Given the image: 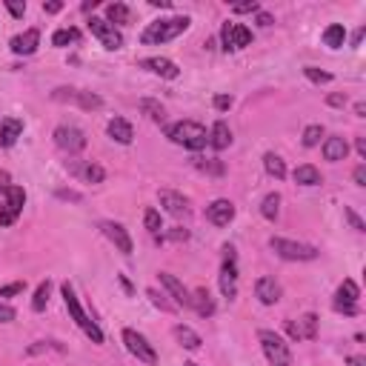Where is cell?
Wrapping results in <instances>:
<instances>
[{
  "label": "cell",
  "mask_w": 366,
  "mask_h": 366,
  "mask_svg": "<svg viewBox=\"0 0 366 366\" xmlns=\"http://www.w3.org/2000/svg\"><path fill=\"white\" fill-rule=\"evenodd\" d=\"M192 166L198 169V172H206V175H215V178H221L226 172L224 160H217V158H192Z\"/></svg>",
  "instance_id": "obj_31"
},
{
  "label": "cell",
  "mask_w": 366,
  "mask_h": 366,
  "mask_svg": "<svg viewBox=\"0 0 366 366\" xmlns=\"http://www.w3.org/2000/svg\"><path fill=\"white\" fill-rule=\"evenodd\" d=\"M352 181H355V186H366V166L363 163L352 172Z\"/></svg>",
  "instance_id": "obj_50"
},
{
  "label": "cell",
  "mask_w": 366,
  "mask_h": 366,
  "mask_svg": "<svg viewBox=\"0 0 366 366\" xmlns=\"http://www.w3.org/2000/svg\"><path fill=\"white\" fill-rule=\"evenodd\" d=\"M140 69L152 72V75H158V78H166V81H175V78L181 75L178 63L169 60V58H143V60H140Z\"/></svg>",
  "instance_id": "obj_18"
},
{
  "label": "cell",
  "mask_w": 366,
  "mask_h": 366,
  "mask_svg": "<svg viewBox=\"0 0 366 366\" xmlns=\"http://www.w3.org/2000/svg\"><path fill=\"white\" fill-rule=\"evenodd\" d=\"M60 292H63V303H66V309H69V315H72V321L81 326V332L92 340V344H103L101 326H97V324L89 318V315L83 312V306H81V301H78V295H75V289H72V283H63Z\"/></svg>",
  "instance_id": "obj_3"
},
{
  "label": "cell",
  "mask_w": 366,
  "mask_h": 366,
  "mask_svg": "<svg viewBox=\"0 0 366 366\" xmlns=\"http://www.w3.org/2000/svg\"><path fill=\"white\" fill-rule=\"evenodd\" d=\"M324 43L329 49H340L347 43V29L340 26V23H332V26H326V32H324Z\"/></svg>",
  "instance_id": "obj_34"
},
{
  "label": "cell",
  "mask_w": 366,
  "mask_h": 366,
  "mask_svg": "<svg viewBox=\"0 0 366 366\" xmlns=\"http://www.w3.org/2000/svg\"><path fill=\"white\" fill-rule=\"evenodd\" d=\"M344 215H347V221H349V224H352V229H355V232H366V224H363V221H360V217H358V215H355V212H352V209H349V206H347V209H344Z\"/></svg>",
  "instance_id": "obj_45"
},
{
  "label": "cell",
  "mask_w": 366,
  "mask_h": 366,
  "mask_svg": "<svg viewBox=\"0 0 366 366\" xmlns=\"http://www.w3.org/2000/svg\"><path fill=\"white\" fill-rule=\"evenodd\" d=\"M321 138H324V126L321 124H312V126H306L303 129V146H309V149H312V146H318L321 143Z\"/></svg>",
  "instance_id": "obj_39"
},
{
  "label": "cell",
  "mask_w": 366,
  "mask_h": 366,
  "mask_svg": "<svg viewBox=\"0 0 366 366\" xmlns=\"http://www.w3.org/2000/svg\"><path fill=\"white\" fill-rule=\"evenodd\" d=\"M138 109L152 120V124H163V117H166V109L160 106V101H152V97H140V103Z\"/></svg>",
  "instance_id": "obj_32"
},
{
  "label": "cell",
  "mask_w": 366,
  "mask_h": 366,
  "mask_svg": "<svg viewBox=\"0 0 366 366\" xmlns=\"http://www.w3.org/2000/svg\"><path fill=\"white\" fill-rule=\"evenodd\" d=\"M63 9V3H58V0H52V3H43V12L46 15H58Z\"/></svg>",
  "instance_id": "obj_53"
},
{
  "label": "cell",
  "mask_w": 366,
  "mask_h": 366,
  "mask_svg": "<svg viewBox=\"0 0 366 366\" xmlns=\"http://www.w3.org/2000/svg\"><path fill=\"white\" fill-rule=\"evenodd\" d=\"M52 101L58 103H78L81 109L92 112V109H101L103 106V97L94 94V92H83V89H72V86H60L52 92Z\"/></svg>",
  "instance_id": "obj_7"
},
{
  "label": "cell",
  "mask_w": 366,
  "mask_h": 366,
  "mask_svg": "<svg viewBox=\"0 0 366 366\" xmlns=\"http://www.w3.org/2000/svg\"><path fill=\"white\" fill-rule=\"evenodd\" d=\"M15 318H17V312L12 306H6V303H0V324H12Z\"/></svg>",
  "instance_id": "obj_47"
},
{
  "label": "cell",
  "mask_w": 366,
  "mask_h": 366,
  "mask_svg": "<svg viewBox=\"0 0 366 366\" xmlns=\"http://www.w3.org/2000/svg\"><path fill=\"white\" fill-rule=\"evenodd\" d=\"M326 103H329V106H335V109H340V106H347V94H340V92H335V94H329V97H326Z\"/></svg>",
  "instance_id": "obj_49"
},
{
  "label": "cell",
  "mask_w": 366,
  "mask_h": 366,
  "mask_svg": "<svg viewBox=\"0 0 366 366\" xmlns=\"http://www.w3.org/2000/svg\"><path fill=\"white\" fill-rule=\"evenodd\" d=\"M209 146L217 149V152H224V149L232 146V129H229L226 120H217V124L209 129Z\"/></svg>",
  "instance_id": "obj_27"
},
{
  "label": "cell",
  "mask_w": 366,
  "mask_h": 366,
  "mask_svg": "<svg viewBox=\"0 0 366 366\" xmlns=\"http://www.w3.org/2000/svg\"><path fill=\"white\" fill-rule=\"evenodd\" d=\"M69 169H72V175H78L81 181H86V183H103V178H106V169L101 166V163H78V160H72L69 163Z\"/></svg>",
  "instance_id": "obj_19"
},
{
  "label": "cell",
  "mask_w": 366,
  "mask_h": 366,
  "mask_svg": "<svg viewBox=\"0 0 366 366\" xmlns=\"http://www.w3.org/2000/svg\"><path fill=\"white\" fill-rule=\"evenodd\" d=\"M146 298H149V301H152L160 312H175V309H178L175 303H169V301H166V295H160L158 289H146Z\"/></svg>",
  "instance_id": "obj_40"
},
{
  "label": "cell",
  "mask_w": 366,
  "mask_h": 366,
  "mask_svg": "<svg viewBox=\"0 0 366 366\" xmlns=\"http://www.w3.org/2000/svg\"><path fill=\"white\" fill-rule=\"evenodd\" d=\"M221 43H224L226 52H238V49L252 43V29L243 26V23H229L226 20L224 29H221Z\"/></svg>",
  "instance_id": "obj_11"
},
{
  "label": "cell",
  "mask_w": 366,
  "mask_h": 366,
  "mask_svg": "<svg viewBox=\"0 0 366 366\" xmlns=\"http://www.w3.org/2000/svg\"><path fill=\"white\" fill-rule=\"evenodd\" d=\"M169 240H178V243H181V240H189V232L181 229V226H175L172 232H169Z\"/></svg>",
  "instance_id": "obj_52"
},
{
  "label": "cell",
  "mask_w": 366,
  "mask_h": 366,
  "mask_svg": "<svg viewBox=\"0 0 366 366\" xmlns=\"http://www.w3.org/2000/svg\"><path fill=\"white\" fill-rule=\"evenodd\" d=\"M20 135H23V120H17V117H3V120H0V146H3V149L15 146Z\"/></svg>",
  "instance_id": "obj_26"
},
{
  "label": "cell",
  "mask_w": 366,
  "mask_h": 366,
  "mask_svg": "<svg viewBox=\"0 0 366 366\" xmlns=\"http://www.w3.org/2000/svg\"><path fill=\"white\" fill-rule=\"evenodd\" d=\"M106 23H129V6L126 3H109L106 6Z\"/></svg>",
  "instance_id": "obj_35"
},
{
  "label": "cell",
  "mask_w": 366,
  "mask_h": 366,
  "mask_svg": "<svg viewBox=\"0 0 366 366\" xmlns=\"http://www.w3.org/2000/svg\"><path fill=\"white\" fill-rule=\"evenodd\" d=\"M232 103H235V101H232L229 94H217V97H215V109H217V112H229Z\"/></svg>",
  "instance_id": "obj_46"
},
{
  "label": "cell",
  "mask_w": 366,
  "mask_h": 366,
  "mask_svg": "<svg viewBox=\"0 0 366 366\" xmlns=\"http://www.w3.org/2000/svg\"><path fill=\"white\" fill-rule=\"evenodd\" d=\"M295 183H301V186H321L324 183V178H321V172L318 169H315L312 163H303V166H298L295 169Z\"/></svg>",
  "instance_id": "obj_29"
},
{
  "label": "cell",
  "mask_w": 366,
  "mask_h": 366,
  "mask_svg": "<svg viewBox=\"0 0 366 366\" xmlns=\"http://www.w3.org/2000/svg\"><path fill=\"white\" fill-rule=\"evenodd\" d=\"M206 221L212 226H229L235 221V203L226 201V198H217L206 206Z\"/></svg>",
  "instance_id": "obj_15"
},
{
  "label": "cell",
  "mask_w": 366,
  "mask_h": 366,
  "mask_svg": "<svg viewBox=\"0 0 366 366\" xmlns=\"http://www.w3.org/2000/svg\"><path fill=\"white\" fill-rule=\"evenodd\" d=\"M81 40V32L78 29H58L55 35H52V46H69V43H78Z\"/></svg>",
  "instance_id": "obj_38"
},
{
  "label": "cell",
  "mask_w": 366,
  "mask_h": 366,
  "mask_svg": "<svg viewBox=\"0 0 366 366\" xmlns=\"http://www.w3.org/2000/svg\"><path fill=\"white\" fill-rule=\"evenodd\" d=\"M9 46H12V52H15V55H23V58H26V55H35V52H38V46H40V32H38V29H26L23 35L12 38Z\"/></svg>",
  "instance_id": "obj_20"
},
{
  "label": "cell",
  "mask_w": 366,
  "mask_h": 366,
  "mask_svg": "<svg viewBox=\"0 0 366 366\" xmlns=\"http://www.w3.org/2000/svg\"><path fill=\"white\" fill-rule=\"evenodd\" d=\"M272 23H275V20H272V15L258 12V26H263V29H266V26H272Z\"/></svg>",
  "instance_id": "obj_54"
},
{
  "label": "cell",
  "mask_w": 366,
  "mask_h": 366,
  "mask_svg": "<svg viewBox=\"0 0 366 366\" xmlns=\"http://www.w3.org/2000/svg\"><path fill=\"white\" fill-rule=\"evenodd\" d=\"M58 198H63V201H81V192H72V189H58Z\"/></svg>",
  "instance_id": "obj_51"
},
{
  "label": "cell",
  "mask_w": 366,
  "mask_h": 366,
  "mask_svg": "<svg viewBox=\"0 0 366 366\" xmlns=\"http://www.w3.org/2000/svg\"><path fill=\"white\" fill-rule=\"evenodd\" d=\"M23 289H26V283H23V281H15V283H9V286H0V298H12V295H20Z\"/></svg>",
  "instance_id": "obj_43"
},
{
  "label": "cell",
  "mask_w": 366,
  "mask_h": 366,
  "mask_svg": "<svg viewBox=\"0 0 366 366\" xmlns=\"http://www.w3.org/2000/svg\"><path fill=\"white\" fill-rule=\"evenodd\" d=\"M166 138L172 140L175 146H183L189 152H201L209 146V132L206 126L194 124V120H178V124L166 126Z\"/></svg>",
  "instance_id": "obj_2"
},
{
  "label": "cell",
  "mask_w": 366,
  "mask_h": 366,
  "mask_svg": "<svg viewBox=\"0 0 366 366\" xmlns=\"http://www.w3.org/2000/svg\"><path fill=\"white\" fill-rule=\"evenodd\" d=\"M349 366H366V360H363L360 355H352V358H349Z\"/></svg>",
  "instance_id": "obj_59"
},
{
  "label": "cell",
  "mask_w": 366,
  "mask_h": 366,
  "mask_svg": "<svg viewBox=\"0 0 366 366\" xmlns=\"http://www.w3.org/2000/svg\"><path fill=\"white\" fill-rule=\"evenodd\" d=\"M355 115H358V117H366V103H363V101L355 103Z\"/></svg>",
  "instance_id": "obj_58"
},
{
  "label": "cell",
  "mask_w": 366,
  "mask_h": 366,
  "mask_svg": "<svg viewBox=\"0 0 366 366\" xmlns=\"http://www.w3.org/2000/svg\"><path fill=\"white\" fill-rule=\"evenodd\" d=\"M355 149H358V155L366 160V140H363V138H358V140H355Z\"/></svg>",
  "instance_id": "obj_55"
},
{
  "label": "cell",
  "mask_w": 366,
  "mask_h": 366,
  "mask_svg": "<svg viewBox=\"0 0 366 366\" xmlns=\"http://www.w3.org/2000/svg\"><path fill=\"white\" fill-rule=\"evenodd\" d=\"M106 132H109V138H112L115 143H120V146H129V143L135 140V129H132L129 120H124V117H112L109 126H106Z\"/></svg>",
  "instance_id": "obj_24"
},
{
  "label": "cell",
  "mask_w": 366,
  "mask_h": 366,
  "mask_svg": "<svg viewBox=\"0 0 366 366\" xmlns=\"http://www.w3.org/2000/svg\"><path fill=\"white\" fill-rule=\"evenodd\" d=\"M183 366H198V363H194V360H186V363H183Z\"/></svg>",
  "instance_id": "obj_60"
},
{
  "label": "cell",
  "mask_w": 366,
  "mask_h": 366,
  "mask_svg": "<svg viewBox=\"0 0 366 366\" xmlns=\"http://www.w3.org/2000/svg\"><path fill=\"white\" fill-rule=\"evenodd\" d=\"M158 198H160V206L169 212V215H186L189 212V198H183L181 192H172V189H163L158 192Z\"/></svg>",
  "instance_id": "obj_23"
},
{
  "label": "cell",
  "mask_w": 366,
  "mask_h": 366,
  "mask_svg": "<svg viewBox=\"0 0 366 366\" xmlns=\"http://www.w3.org/2000/svg\"><path fill=\"white\" fill-rule=\"evenodd\" d=\"M23 206H26V192H23L20 186L9 183L3 189V203H0V226H12L20 217Z\"/></svg>",
  "instance_id": "obj_6"
},
{
  "label": "cell",
  "mask_w": 366,
  "mask_h": 366,
  "mask_svg": "<svg viewBox=\"0 0 366 366\" xmlns=\"http://www.w3.org/2000/svg\"><path fill=\"white\" fill-rule=\"evenodd\" d=\"M303 75H306L312 83H329V81H332L329 72H321L318 66H303Z\"/></svg>",
  "instance_id": "obj_41"
},
{
  "label": "cell",
  "mask_w": 366,
  "mask_h": 366,
  "mask_svg": "<svg viewBox=\"0 0 366 366\" xmlns=\"http://www.w3.org/2000/svg\"><path fill=\"white\" fill-rule=\"evenodd\" d=\"M52 138H55V146L60 152H66V155H78V152L86 149V135L75 124H60Z\"/></svg>",
  "instance_id": "obj_8"
},
{
  "label": "cell",
  "mask_w": 366,
  "mask_h": 366,
  "mask_svg": "<svg viewBox=\"0 0 366 366\" xmlns=\"http://www.w3.org/2000/svg\"><path fill=\"white\" fill-rule=\"evenodd\" d=\"M89 32L103 43V49H109V52H115V49L124 46V35H120L112 23H106L103 17H89Z\"/></svg>",
  "instance_id": "obj_13"
},
{
  "label": "cell",
  "mask_w": 366,
  "mask_h": 366,
  "mask_svg": "<svg viewBox=\"0 0 366 366\" xmlns=\"http://www.w3.org/2000/svg\"><path fill=\"white\" fill-rule=\"evenodd\" d=\"M155 9H172V0H149Z\"/></svg>",
  "instance_id": "obj_56"
},
{
  "label": "cell",
  "mask_w": 366,
  "mask_h": 366,
  "mask_svg": "<svg viewBox=\"0 0 366 366\" xmlns=\"http://www.w3.org/2000/svg\"><path fill=\"white\" fill-rule=\"evenodd\" d=\"M363 35H366V29H363V26H360V29H358V32H355V35H352V46H358V43H360V40H363Z\"/></svg>",
  "instance_id": "obj_57"
},
{
  "label": "cell",
  "mask_w": 366,
  "mask_h": 366,
  "mask_svg": "<svg viewBox=\"0 0 366 366\" xmlns=\"http://www.w3.org/2000/svg\"><path fill=\"white\" fill-rule=\"evenodd\" d=\"M143 226L149 229V235L160 238V229H163V224H160V212H158V209H146V212H143Z\"/></svg>",
  "instance_id": "obj_36"
},
{
  "label": "cell",
  "mask_w": 366,
  "mask_h": 366,
  "mask_svg": "<svg viewBox=\"0 0 366 366\" xmlns=\"http://www.w3.org/2000/svg\"><path fill=\"white\" fill-rule=\"evenodd\" d=\"M189 306H192L194 312H198L201 318H212V315H215V298L209 295V289H206V286L189 292Z\"/></svg>",
  "instance_id": "obj_21"
},
{
  "label": "cell",
  "mask_w": 366,
  "mask_h": 366,
  "mask_svg": "<svg viewBox=\"0 0 366 366\" xmlns=\"http://www.w3.org/2000/svg\"><path fill=\"white\" fill-rule=\"evenodd\" d=\"M124 344H126V349L140 360V363H149V366H155L158 363V352H155V347L146 340L138 329H124Z\"/></svg>",
  "instance_id": "obj_10"
},
{
  "label": "cell",
  "mask_w": 366,
  "mask_h": 366,
  "mask_svg": "<svg viewBox=\"0 0 366 366\" xmlns=\"http://www.w3.org/2000/svg\"><path fill=\"white\" fill-rule=\"evenodd\" d=\"M258 340H260V349H263V358L269 360V366H292V352H289V344L272 329H260L258 332Z\"/></svg>",
  "instance_id": "obj_4"
},
{
  "label": "cell",
  "mask_w": 366,
  "mask_h": 366,
  "mask_svg": "<svg viewBox=\"0 0 366 366\" xmlns=\"http://www.w3.org/2000/svg\"><path fill=\"white\" fill-rule=\"evenodd\" d=\"M321 152H324V158H326L329 163L347 160V155H349V143H347V138H340V135H332V138H326V140H324Z\"/></svg>",
  "instance_id": "obj_22"
},
{
  "label": "cell",
  "mask_w": 366,
  "mask_h": 366,
  "mask_svg": "<svg viewBox=\"0 0 366 366\" xmlns=\"http://www.w3.org/2000/svg\"><path fill=\"white\" fill-rule=\"evenodd\" d=\"M221 295L232 301L238 295V255L235 247H224V263H221Z\"/></svg>",
  "instance_id": "obj_9"
},
{
  "label": "cell",
  "mask_w": 366,
  "mask_h": 366,
  "mask_svg": "<svg viewBox=\"0 0 366 366\" xmlns=\"http://www.w3.org/2000/svg\"><path fill=\"white\" fill-rule=\"evenodd\" d=\"M232 12L235 15H249V12H260V6L255 3V0H249V3H232Z\"/></svg>",
  "instance_id": "obj_44"
},
{
  "label": "cell",
  "mask_w": 366,
  "mask_h": 366,
  "mask_svg": "<svg viewBox=\"0 0 366 366\" xmlns=\"http://www.w3.org/2000/svg\"><path fill=\"white\" fill-rule=\"evenodd\" d=\"M189 17L186 15H175V17H160V20H152L149 26L143 29L140 35V43L143 46H160V43H169L181 38L186 29H189Z\"/></svg>",
  "instance_id": "obj_1"
},
{
  "label": "cell",
  "mask_w": 366,
  "mask_h": 366,
  "mask_svg": "<svg viewBox=\"0 0 366 366\" xmlns=\"http://www.w3.org/2000/svg\"><path fill=\"white\" fill-rule=\"evenodd\" d=\"M6 9L12 12V17H23V15H26V3H15V0H6Z\"/></svg>",
  "instance_id": "obj_48"
},
{
  "label": "cell",
  "mask_w": 366,
  "mask_h": 366,
  "mask_svg": "<svg viewBox=\"0 0 366 366\" xmlns=\"http://www.w3.org/2000/svg\"><path fill=\"white\" fill-rule=\"evenodd\" d=\"M269 249L283 260H315L318 258V249H315L312 243L289 240V238H269Z\"/></svg>",
  "instance_id": "obj_5"
},
{
  "label": "cell",
  "mask_w": 366,
  "mask_h": 366,
  "mask_svg": "<svg viewBox=\"0 0 366 366\" xmlns=\"http://www.w3.org/2000/svg\"><path fill=\"white\" fill-rule=\"evenodd\" d=\"M49 349H58V352H63V347L58 344V340H38L35 347H29V349H26V355H38V352H49Z\"/></svg>",
  "instance_id": "obj_42"
},
{
  "label": "cell",
  "mask_w": 366,
  "mask_h": 366,
  "mask_svg": "<svg viewBox=\"0 0 366 366\" xmlns=\"http://www.w3.org/2000/svg\"><path fill=\"white\" fill-rule=\"evenodd\" d=\"M281 295H283V289H281V283H278L275 278L263 275V278L255 281V298H258L263 306H275V303L281 301Z\"/></svg>",
  "instance_id": "obj_17"
},
{
  "label": "cell",
  "mask_w": 366,
  "mask_h": 366,
  "mask_svg": "<svg viewBox=\"0 0 366 366\" xmlns=\"http://www.w3.org/2000/svg\"><path fill=\"white\" fill-rule=\"evenodd\" d=\"M358 298H360V289H358V283L355 281H344L338 286V292H335V301H332V306H335V312H344V315H358Z\"/></svg>",
  "instance_id": "obj_12"
},
{
  "label": "cell",
  "mask_w": 366,
  "mask_h": 366,
  "mask_svg": "<svg viewBox=\"0 0 366 366\" xmlns=\"http://www.w3.org/2000/svg\"><path fill=\"white\" fill-rule=\"evenodd\" d=\"M286 335L292 340H315L318 338V315L306 312L298 321H286Z\"/></svg>",
  "instance_id": "obj_14"
},
{
  "label": "cell",
  "mask_w": 366,
  "mask_h": 366,
  "mask_svg": "<svg viewBox=\"0 0 366 366\" xmlns=\"http://www.w3.org/2000/svg\"><path fill=\"white\" fill-rule=\"evenodd\" d=\"M260 215L266 217V221H278V215H281V194L278 192H269L260 201Z\"/></svg>",
  "instance_id": "obj_33"
},
{
  "label": "cell",
  "mask_w": 366,
  "mask_h": 366,
  "mask_svg": "<svg viewBox=\"0 0 366 366\" xmlns=\"http://www.w3.org/2000/svg\"><path fill=\"white\" fill-rule=\"evenodd\" d=\"M263 169H266V175L275 178V181H283V178H286V163H283V158L275 155V152H266V155H263Z\"/></svg>",
  "instance_id": "obj_30"
},
{
  "label": "cell",
  "mask_w": 366,
  "mask_h": 366,
  "mask_svg": "<svg viewBox=\"0 0 366 366\" xmlns=\"http://www.w3.org/2000/svg\"><path fill=\"white\" fill-rule=\"evenodd\" d=\"M172 335H175V340L183 347V349H189V352H194V349H201V335L194 332V329H189V326H183V324H178L175 329H172Z\"/></svg>",
  "instance_id": "obj_28"
},
{
  "label": "cell",
  "mask_w": 366,
  "mask_h": 366,
  "mask_svg": "<svg viewBox=\"0 0 366 366\" xmlns=\"http://www.w3.org/2000/svg\"><path fill=\"white\" fill-rule=\"evenodd\" d=\"M101 232L115 243V249L117 252H124V255H132V238L126 232L124 224H115V221H101Z\"/></svg>",
  "instance_id": "obj_16"
},
{
  "label": "cell",
  "mask_w": 366,
  "mask_h": 366,
  "mask_svg": "<svg viewBox=\"0 0 366 366\" xmlns=\"http://www.w3.org/2000/svg\"><path fill=\"white\" fill-rule=\"evenodd\" d=\"M49 292H52V283H49V281H43V283L35 289V298H32V309H35V312H43V309H46Z\"/></svg>",
  "instance_id": "obj_37"
},
{
  "label": "cell",
  "mask_w": 366,
  "mask_h": 366,
  "mask_svg": "<svg viewBox=\"0 0 366 366\" xmlns=\"http://www.w3.org/2000/svg\"><path fill=\"white\" fill-rule=\"evenodd\" d=\"M160 278V283H163V289L169 292V295L175 298V306H189V289L175 278V275H169V272H160L158 275Z\"/></svg>",
  "instance_id": "obj_25"
}]
</instances>
